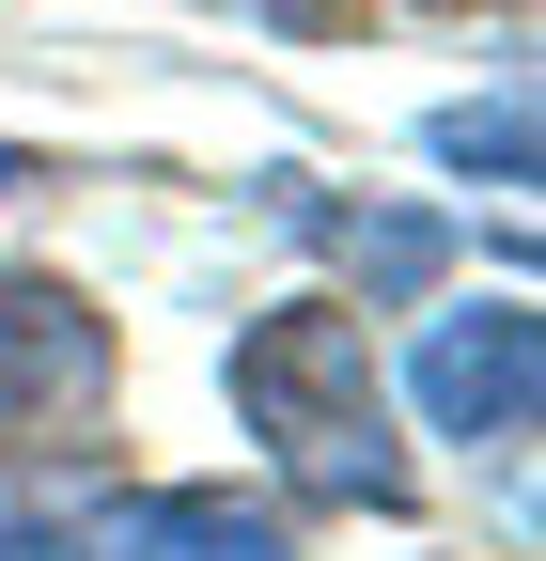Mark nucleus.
Returning a JSON list of instances; mask_svg holds the SVG:
<instances>
[{"label":"nucleus","instance_id":"nucleus-5","mask_svg":"<svg viewBox=\"0 0 546 561\" xmlns=\"http://www.w3.org/2000/svg\"><path fill=\"white\" fill-rule=\"evenodd\" d=\"M422 157L437 172H485V187H531V94H453L422 125Z\"/></svg>","mask_w":546,"mask_h":561},{"label":"nucleus","instance_id":"nucleus-8","mask_svg":"<svg viewBox=\"0 0 546 561\" xmlns=\"http://www.w3.org/2000/svg\"><path fill=\"white\" fill-rule=\"evenodd\" d=\"M250 16H328V0H250Z\"/></svg>","mask_w":546,"mask_h":561},{"label":"nucleus","instance_id":"nucleus-3","mask_svg":"<svg viewBox=\"0 0 546 561\" xmlns=\"http://www.w3.org/2000/svg\"><path fill=\"white\" fill-rule=\"evenodd\" d=\"M406 405H422V437L531 453V421H546V312L531 297H453L422 328V359H406Z\"/></svg>","mask_w":546,"mask_h":561},{"label":"nucleus","instance_id":"nucleus-4","mask_svg":"<svg viewBox=\"0 0 546 561\" xmlns=\"http://www.w3.org/2000/svg\"><path fill=\"white\" fill-rule=\"evenodd\" d=\"M110 561H297V515L282 500H235V483H141V500L94 515Z\"/></svg>","mask_w":546,"mask_h":561},{"label":"nucleus","instance_id":"nucleus-9","mask_svg":"<svg viewBox=\"0 0 546 561\" xmlns=\"http://www.w3.org/2000/svg\"><path fill=\"white\" fill-rule=\"evenodd\" d=\"M0 187H16V140H0Z\"/></svg>","mask_w":546,"mask_h":561},{"label":"nucleus","instance_id":"nucleus-2","mask_svg":"<svg viewBox=\"0 0 546 561\" xmlns=\"http://www.w3.org/2000/svg\"><path fill=\"white\" fill-rule=\"evenodd\" d=\"M110 390H125L110 312L79 297V280L16 265L0 280V453H94L110 437Z\"/></svg>","mask_w":546,"mask_h":561},{"label":"nucleus","instance_id":"nucleus-1","mask_svg":"<svg viewBox=\"0 0 546 561\" xmlns=\"http://www.w3.org/2000/svg\"><path fill=\"white\" fill-rule=\"evenodd\" d=\"M219 390H235V421H250V453H265L282 500H312V515H406L422 500V468H406V437H390V375H375V343H360L344 297L250 312Z\"/></svg>","mask_w":546,"mask_h":561},{"label":"nucleus","instance_id":"nucleus-6","mask_svg":"<svg viewBox=\"0 0 546 561\" xmlns=\"http://www.w3.org/2000/svg\"><path fill=\"white\" fill-rule=\"evenodd\" d=\"M328 234H344V265H360V312H406V297H422V280H437V219H328Z\"/></svg>","mask_w":546,"mask_h":561},{"label":"nucleus","instance_id":"nucleus-7","mask_svg":"<svg viewBox=\"0 0 546 561\" xmlns=\"http://www.w3.org/2000/svg\"><path fill=\"white\" fill-rule=\"evenodd\" d=\"M0 561H62V546H47V530H0Z\"/></svg>","mask_w":546,"mask_h":561}]
</instances>
